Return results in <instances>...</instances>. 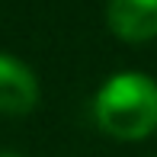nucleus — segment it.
Wrapping results in <instances>:
<instances>
[{
    "label": "nucleus",
    "mask_w": 157,
    "mask_h": 157,
    "mask_svg": "<svg viewBox=\"0 0 157 157\" xmlns=\"http://www.w3.org/2000/svg\"><path fill=\"white\" fill-rule=\"evenodd\" d=\"M106 26L122 42L157 39V0H106Z\"/></svg>",
    "instance_id": "3"
},
{
    "label": "nucleus",
    "mask_w": 157,
    "mask_h": 157,
    "mask_svg": "<svg viewBox=\"0 0 157 157\" xmlns=\"http://www.w3.org/2000/svg\"><path fill=\"white\" fill-rule=\"evenodd\" d=\"M93 119L119 141H141L157 128V80L141 71L112 74L93 96Z\"/></svg>",
    "instance_id": "1"
},
{
    "label": "nucleus",
    "mask_w": 157,
    "mask_h": 157,
    "mask_svg": "<svg viewBox=\"0 0 157 157\" xmlns=\"http://www.w3.org/2000/svg\"><path fill=\"white\" fill-rule=\"evenodd\" d=\"M0 157H23V154H16V151H0Z\"/></svg>",
    "instance_id": "4"
},
{
    "label": "nucleus",
    "mask_w": 157,
    "mask_h": 157,
    "mask_svg": "<svg viewBox=\"0 0 157 157\" xmlns=\"http://www.w3.org/2000/svg\"><path fill=\"white\" fill-rule=\"evenodd\" d=\"M39 103V77L13 55H0V116H26Z\"/></svg>",
    "instance_id": "2"
}]
</instances>
